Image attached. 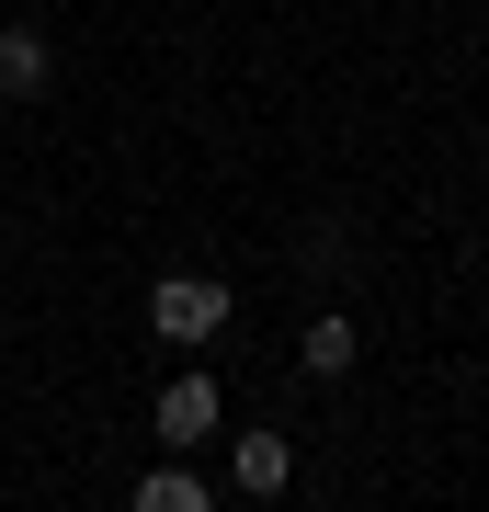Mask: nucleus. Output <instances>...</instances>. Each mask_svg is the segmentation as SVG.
I'll use <instances>...</instances> for the list:
<instances>
[{"label":"nucleus","instance_id":"4","mask_svg":"<svg viewBox=\"0 0 489 512\" xmlns=\"http://www.w3.org/2000/svg\"><path fill=\"white\" fill-rule=\"evenodd\" d=\"M46 80H57V57H46V35H23V23H12V35H0V103H35Z\"/></svg>","mask_w":489,"mask_h":512},{"label":"nucleus","instance_id":"6","mask_svg":"<svg viewBox=\"0 0 489 512\" xmlns=\"http://www.w3.org/2000/svg\"><path fill=\"white\" fill-rule=\"evenodd\" d=\"M137 512H205V478L194 467H148L137 478Z\"/></svg>","mask_w":489,"mask_h":512},{"label":"nucleus","instance_id":"3","mask_svg":"<svg viewBox=\"0 0 489 512\" xmlns=\"http://www.w3.org/2000/svg\"><path fill=\"white\" fill-rule=\"evenodd\" d=\"M228 478H239V501H273V490H285V478H296V444H285V433H239Z\"/></svg>","mask_w":489,"mask_h":512},{"label":"nucleus","instance_id":"5","mask_svg":"<svg viewBox=\"0 0 489 512\" xmlns=\"http://www.w3.org/2000/svg\"><path fill=\"white\" fill-rule=\"evenodd\" d=\"M353 353H364V330H353L342 308H330V319H308V376H342Z\"/></svg>","mask_w":489,"mask_h":512},{"label":"nucleus","instance_id":"2","mask_svg":"<svg viewBox=\"0 0 489 512\" xmlns=\"http://www.w3.org/2000/svg\"><path fill=\"white\" fill-rule=\"evenodd\" d=\"M148 421H160V444H217V376H171Z\"/></svg>","mask_w":489,"mask_h":512},{"label":"nucleus","instance_id":"1","mask_svg":"<svg viewBox=\"0 0 489 512\" xmlns=\"http://www.w3.org/2000/svg\"><path fill=\"white\" fill-rule=\"evenodd\" d=\"M228 308H239V296H228L217 274H171L160 296H148V330H160V342H217Z\"/></svg>","mask_w":489,"mask_h":512}]
</instances>
